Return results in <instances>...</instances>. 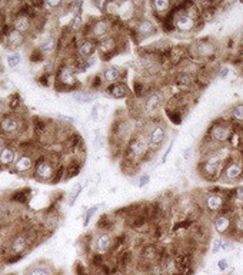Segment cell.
<instances>
[{"mask_svg":"<svg viewBox=\"0 0 243 275\" xmlns=\"http://www.w3.org/2000/svg\"><path fill=\"white\" fill-rule=\"evenodd\" d=\"M95 249L99 255H106L114 245V238L109 232H100L95 238Z\"/></svg>","mask_w":243,"mask_h":275,"instance_id":"cell-1","label":"cell"},{"mask_svg":"<svg viewBox=\"0 0 243 275\" xmlns=\"http://www.w3.org/2000/svg\"><path fill=\"white\" fill-rule=\"evenodd\" d=\"M57 83H62L65 89H70L73 88L75 85H76V76H75V72L73 69L68 66V65H63L59 68V71H57Z\"/></svg>","mask_w":243,"mask_h":275,"instance_id":"cell-2","label":"cell"},{"mask_svg":"<svg viewBox=\"0 0 243 275\" xmlns=\"http://www.w3.org/2000/svg\"><path fill=\"white\" fill-rule=\"evenodd\" d=\"M166 141V128L163 125H153V128L149 132L148 142L152 148H159Z\"/></svg>","mask_w":243,"mask_h":275,"instance_id":"cell-3","label":"cell"},{"mask_svg":"<svg viewBox=\"0 0 243 275\" xmlns=\"http://www.w3.org/2000/svg\"><path fill=\"white\" fill-rule=\"evenodd\" d=\"M232 218H230V215L229 213H219L216 218H215V221H213V227H215V230H216L217 234H220V235H229L230 234V230H232Z\"/></svg>","mask_w":243,"mask_h":275,"instance_id":"cell-4","label":"cell"},{"mask_svg":"<svg viewBox=\"0 0 243 275\" xmlns=\"http://www.w3.org/2000/svg\"><path fill=\"white\" fill-rule=\"evenodd\" d=\"M209 135L210 138L215 141V142H226L229 141V138L232 136V132H230V128L227 125H215L210 128L209 131Z\"/></svg>","mask_w":243,"mask_h":275,"instance_id":"cell-5","label":"cell"},{"mask_svg":"<svg viewBox=\"0 0 243 275\" xmlns=\"http://www.w3.org/2000/svg\"><path fill=\"white\" fill-rule=\"evenodd\" d=\"M174 27L180 32H192L196 27V20L189 13H180L174 19Z\"/></svg>","mask_w":243,"mask_h":275,"instance_id":"cell-6","label":"cell"},{"mask_svg":"<svg viewBox=\"0 0 243 275\" xmlns=\"http://www.w3.org/2000/svg\"><path fill=\"white\" fill-rule=\"evenodd\" d=\"M205 205L209 212H220L226 206V199L220 194H209L206 196Z\"/></svg>","mask_w":243,"mask_h":275,"instance_id":"cell-7","label":"cell"},{"mask_svg":"<svg viewBox=\"0 0 243 275\" xmlns=\"http://www.w3.org/2000/svg\"><path fill=\"white\" fill-rule=\"evenodd\" d=\"M27 247H29V238L25 237L23 234H18L10 241V254L20 255L26 251Z\"/></svg>","mask_w":243,"mask_h":275,"instance_id":"cell-8","label":"cell"},{"mask_svg":"<svg viewBox=\"0 0 243 275\" xmlns=\"http://www.w3.org/2000/svg\"><path fill=\"white\" fill-rule=\"evenodd\" d=\"M149 142H146L143 138H135L132 141L131 146H129V153L132 158H142L146 152H148Z\"/></svg>","mask_w":243,"mask_h":275,"instance_id":"cell-9","label":"cell"},{"mask_svg":"<svg viewBox=\"0 0 243 275\" xmlns=\"http://www.w3.org/2000/svg\"><path fill=\"white\" fill-rule=\"evenodd\" d=\"M136 33L140 36V37H148V36H152L156 33V26L152 20L149 19H140L139 22L136 23Z\"/></svg>","mask_w":243,"mask_h":275,"instance_id":"cell-10","label":"cell"},{"mask_svg":"<svg viewBox=\"0 0 243 275\" xmlns=\"http://www.w3.org/2000/svg\"><path fill=\"white\" fill-rule=\"evenodd\" d=\"M223 177L227 181H239L243 177V168L239 162H229L223 171Z\"/></svg>","mask_w":243,"mask_h":275,"instance_id":"cell-11","label":"cell"},{"mask_svg":"<svg viewBox=\"0 0 243 275\" xmlns=\"http://www.w3.org/2000/svg\"><path fill=\"white\" fill-rule=\"evenodd\" d=\"M54 175V167L49 160H43V162H39L37 167H36V177L42 181H49L52 179Z\"/></svg>","mask_w":243,"mask_h":275,"instance_id":"cell-12","label":"cell"},{"mask_svg":"<svg viewBox=\"0 0 243 275\" xmlns=\"http://www.w3.org/2000/svg\"><path fill=\"white\" fill-rule=\"evenodd\" d=\"M106 92L114 99H123L126 98L129 93H131V90L129 88L125 85V83H122V82H116V83H112V85H109L107 89H106Z\"/></svg>","mask_w":243,"mask_h":275,"instance_id":"cell-13","label":"cell"},{"mask_svg":"<svg viewBox=\"0 0 243 275\" xmlns=\"http://www.w3.org/2000/svg\"><path fill=\"white\" fill-rule=\"evenodd\" d=\"M23 43H25V35L18 32V30L12 29L9 33L6 35V47H9L12 50L20 47Z\"/></svg>","mask_w":243,"mask_h":275,"instance_id":"cell-14","label":"cell"},{"mask_svg":"<svg viewBox=\"0 0 243 275\" xmlns=\"http://www.w3.org/2000/svg\"><path fill=\"white\" fill-rule=\"evenodd\" d=\"M107 32H109V23L104 19L96 20L95 23L92 25V29H90V35L93 36L95 39H99V40L106 37Z\"/></svg>","mask_w":243,"mask_h":275,"instance_id":"cell-15","label":"cell"},{"mask_svg":"<svg viewBox=\"0 0 243 275\" xmlns=\"http://www.w3.org/2000/svg\"><path fill=\"white\" fill-rule=\"evenodd\" d=\"M20 125H22V122H20L19 118H16V116H9V118H5L2 121L0 129H2V132L5 133H15L19 131Z\"/></svg>","mask_w":243,"mask_h":275,"instance_id":"cell-16","label":"cell"},{"mask_svg":"<svg viewBox=\"0 0 243 275\" xmlns=\"http://www.w3.org/2000/svg\"><path fill=\"white\" fill-rule=\"evenodd\" d=\"M33 158L32 156H29V155H22V156H19L18 159L15 160V171L19 172V174H23V172H27V171H30V169L33 168Z\"/></svg>","mask_w":243,"mask_h":275,"instance_id":"cell-17","label":"cell"},{"mask_svg":"<svg viewBox=\"0 0 243 275\" xmlns=\"http://www.w3.org/2000/svg\"><path fill=\"white\" fill-rule=\"evenodd\" d=\"M116 39L113 36H106L99 40V50L103 54H112L116 49Z\"/></svg>","mask_w":243,"mask_h":275,"instance_id":"cell-18","label":"cell"},{"mask_svg":"<svg viewBox=\"0 0 243 275\" xmlns=\"http://www.w3.org/2000/svg\"><path fill=\"white\" fill-rule=\"evenodd\" d=\"M96 42L92 39H85L79 46V54L85 59H89L96 52Z\"/></svg>","mask_w":243,"mask_h":275,"instance_id":"cell-19","label":"cell"},{"mask_svg":"<svg viewBox=\"0 0 243 275\" xmlns=\"http://www.w3.org/2000/svg\"><path fill=\"white\" fill-rule=\"evenodd\" d=\"M30 26H32V20L26 15H19L13 22V29L20 32V33H26L27 30L30 29Z\"/></svg>","mask_w":243,"mask_h":275,"instance_id":"cell-20","label":"cell"},{"mask_svg":"<svg viewBox=\"0 0 243 275\" xmlns=\"http://www.w3.org/2000/svg\"><path fill=\"white\" fill-rule=\"evenodd\" d=\"M26 275H54L53 269L46 264L37 262L35 265L29 266L26 271Z\"/></svg>","mask_w":243,"mask_h":275,"instance_id":"cell-21","label":"cell"},{"mask_svg":"<svg viewBox=\"0 0 243 275\" xmlns=\"http://www.w3.org/2000/svg\"><path fill=\"white\" fill-rule=\"evenodd\" d=\"M16 160V153L15 151L9 148V146H5L3 151L0 152V165L2 167H10L13 165Z\"/></svg>","mask_w":243,"mask_h":275,"instance_id":"cell-22","label":"cell"},{"mask_svg":"<svg viewBox=\"0 0 243 275\" xmlns=\"http://www.w3.org/2000/svg\"><path fill=\"white\" fill-rule=\"evenodd\" d=\"M202 172H203V175H206L210 179H213V178H216V175L219 174V165H217V160L213 159H208L203 162V165H202Z\"/></svg>","mask_w":243,"mask_h":275,"instance_id":"cell-23","label":"cell"},{"mask_svg":"<svg viewBox=\"0 0 243 275\" xmlns=\"http://www.w3.org/2000/svg\"><path fill=\"white\" fill-rule=\"evenodd\" d=\"M122 76V72L119 68H116V66H107L106 69L103 71V79L109 83V85H112V83H116L117 80L120 79Z\"/></svg>","mask_w":243,"mask_h":275,"instance_id":"cell-24","label":"cell"},{"mask_svg":"<svg viewBox=\"0 0 243 275\" xmlns=\"http://www.w3.org/2000/svg\"><path fill=\"white\" fill-rule=\"evenodd\" d=\"M54 49H56V37L54 36H49L46 40L40 43V47H39V50L42 53H52Z\"/></svg>","mask_w":243,"mask_h":275,"instance_id":"cell-25","label":"cell"},{"mask_svg":"<svg viewBox=\"0 0 243 275\" xmlns=\"http://www.w3.org/2000/svg\"><path fill=\"white\" fill-rule=\"evenodd\" d=\"M152 8L155 9V12L163 15L170 9V2L169 0H155V2H152Z\"/></svg>","mask_w":243,"mask_h":275,"instance_id":"cell-26","label":"cell"},{"mask_svg":"<svg viewBox=\"0 0 243 275\" xmlns=\"http://www.w3.org/2000/svg\"><path fill=\"white\" fill-rule=\"evenodd\" d=\"M159 103H160V96H159L157 93H153V95H150V96L146 99V102H145V109H146L148 112H152V111H155V109L159 106Z\"/></svg>","mask_w":243,"mask_h":275,"instance_id":"cell-27","label":"cell"},{"mask_svg":"<svg viewBox=\"0 0 243 275\" xmlns=\"http://www.w3.org/2000/svg\"><path fill=\"white\" fill-rule=\"evenodd\" d=\"M82 27H83V19H82V15L78 13V15H75V18L72 19V22H70V29L73 32H79Z\"/></svg>","mask_w":243,"mask_h":275,"instance_id":"cell-28","label":"cell"},{"mask_svg":"<svg viewBox=\"0 0 243 275\" xmlns=\"http://www.w3.org/2000/svg\"><path fill=\"white\" fill-rule=\"evenodd\" d=\"M22 62V58H20V54L19 53H12L8 56V66H9L10 69H15V68H18L19 65Z\"/></svg>","mask_w":243,"mask_h":275,"instance_id":"cell-29","label":"cell"},{"mask_svg":"<svg viewBox=\"0 0 243 275\" xmlns=\"http://www.w3.org/2000/svg\"><path fill=\"white\" fill-rule=\"evenodd\" d=\"M176 82L179 83V85H191L193 79H192V76L189 73H186V72H180L177 76H176Z\"/></svg>","mask_w":243,"mask_h":275,"instance_id":"cell-30","label":"cell"},{"mask_svg":"<svg viewBox=\"0 0 243 275\" xmlns=\"http://www.w3.org/2000/svg\"><path fill=\"white\" fill-rule=\"evenodd\" d=\"M232 118L237 122H243V103H237L232 109Z\"/></svg>","mask_w":243,"mask_h":275,"instance_id":"cell-31","label":"cell"},{"mask_svg":"<svg viewBox=\"0 0 243 275\" xmlns=\"http://www.w3.org/2000/svg\"><path fill=\"white\" fill-rule=\"evenodd\" d=\"M80 192H82V185H80V184H78L76 187L73 188V191H72V194H70V198H69V205H70V206L75 204V201H76V199L79 198Z\"/></svg>","mask_w":243,"mask_h":275,"instance_id":"cell-32","label":"cell"},{"mask_svg":"<svg viewBox=\"0 0 243 275\" xmlns=\"http://www.w3.org/2000/svg\"><path fill=\"white\" fill-rule=\"evenodd\" d=\"M99 209V205H95V206H92L90 209H87L86 215H85V221H83V227H87V224L90 222V219H92V216L95 215L96 211Z\"/></svg>","mask_w":243,"mask_h":275,"instance_id":"cell-33","label":"cell"},{"mask_svg":"<svg viewBox=\"0 0 243 275\" xmlns=\"http://www.w3.org/2000/svg\"><path fill=\"white\" fill-rule=\"evenodd\" d=\"M217 266H219L220 271H226V269L229 268V261H227L226 258H223V259H220V261L217 262Z\"/></svg>","mask_w":243,"mask_h":275,"instance_id":"cell-34","label":"cell"},{"mask_svg":"<svg viewBox=\"0 0 243 275\" xmlns=\"http://www.w3.org/2000/svg\"><path fill=\"white\" fill-rule=\"evenodd\" d=\"M234 198H236L237 201L243 202V187L236 188V191H234Z\"/></svg>","mask_w":243,"mask_h":275,"instance_id":"cell-35","label":"cell"},{"mask_svg":"<svg viewBox=\"0 0 243 275\" xmlns=\"http://www.w3.org/2000/svg\"><path fill=\"white\" fill-rule=\"evenodd\" d=\"M44 6H46V8H50V9H56V8H60L62 2H57V0H56V2H46Z\"/></svg>","mask_w":243,"mask_h":275,"instance_id":"cell-36","label":"cell"},{"mask_svg":"<svg viewBox=\"0 0 243 275\" xmlns=\"http://www.w3.org/2000/svg\"><path fill=\"white\" fill-rule=\"evenodd\" d=\"M149 181H150V177H149V175H142L139 179V187H143V185L149 184Z\"/></svg>","mask_w":243,"mask_h":275,"instance_id":"cell-37","label":"cell"},{"mask_svg":"<svg viewBox=\"0 0 243 275\" xmlns=\"http://www.w3.org/2000/svg\"><path fill=\"white\" fill-rule=\"evenodd\" d=\"M220 248H222V240H216L215 241V245H213V254H216Z\"/></svg>","mask_w":243,"mask_h":275,"instance_id":"cell-38","label":"cell"},{"mask_svg":"<svg viewBox=\"0 0 243 275\" xmlns=\"http://www.w3.org/2000/svg\"><path fill=\"white\" fill-rule=\"evenodd\" d=\"M95 6H97L99 9H103L107 6V3H103V2H95Z\"/></svg>","mask_w":243,"mask_h":275,"instance_id":"cell-39","label":"cell"},{"mask_svg":"<svg viewBox=\"0 0 243 275\" xmlns=\"http://www.w3.org/2000/svg\"><path fill=\"white\" fill-rule=\"evenodd\" d=\"M220 69H222V71H220V76H222V78H225L226 75L229 73V69H227V68H220Z\"/></svg>","mask_w":243,"mask_h":275,"instance_id":"cell-40","label":"cell"},{"mask_svg":"<svg viewBox=\"0 0 243 275\" xmlns=\"http://www.w3.org/2000/svg\"><path fill=\"white\" fill-rule=\"evenodd\" d=\"M3 148H5V146H3V143H2V141H0V152L3 151Z\"/></svg>","mask_w":243,"mask_h":275,"instance_id":"cell-41","label":"cell"},{"mask_svg":"<svg viewBox=\"0 0 243 275\" xmlns=\"http://www.w3.org/2000/svg\"><path fill=\"white\" fill-rule=\"evenodd\" d=\"M138 275H150V274H149V272H140V274Z\"/></svg>","mask_w":243,"mask_h":275,"instance_id":"cell-42","label":"cell"},{"mask_svg":"<svg viewBox=\"0 0 243 275\" xmlns=\"http://www.w3.org/2000/svg\"><path fill=\"white\" fill-rule=\"evenodd\" d=\"M240 36H242V40H243V30H242V33H240Z\"/></svg>","mask_w":243,"mask_h":275,"instance_id":"cell-43","label":"cell"},{"mask_svg":"<svg viewBox=\"0 0 243 275\" xmlns=\"http://www.w3.org/2000/svg\"><path fill=\"white\" fill-rule=\"evenodd\" d=\"M242 58H243V56H242Z\"/></svg>","mask_w":243,"mask_h":275,"instance_id":"cell-44","label":"cell"}]
</instances>
